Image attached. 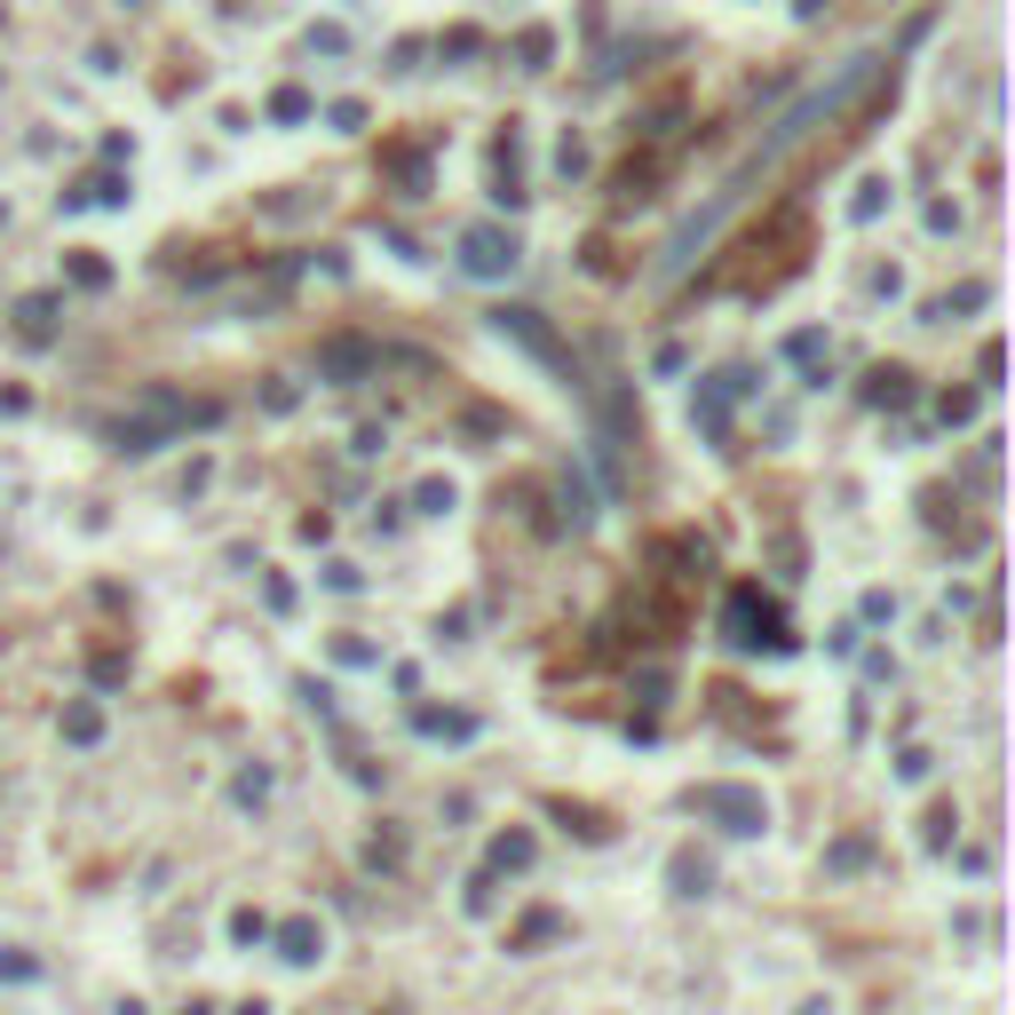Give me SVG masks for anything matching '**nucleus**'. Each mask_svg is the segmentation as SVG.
Here are the masks:
<instances>
[{"label":"nucleus","mask_w":1015,"mask_h":1015,"mask_svg":"<svg viewBox=\"0 0 1015 1015\" xmlns=\"http://www.w3.org/2000/svg\"><path fill=\"white\" fill-rule=\"evenodd\" d=\"M809 254V207L801 198H777V207L746 230V239L730 247V262L715 270V286H738V294H769V286H786L794 270Z\"/></svg>","instance_id":"f257e3e1"},{"label":"nucleus","mask_w":1015,"mask_h":1015,"mask_svg":"<svg viewBox=\"0 0 1015 1015\" xmlns=\"http://www.w3.org/2000/svg\"><path fill=\"white\" fill-rule=\"evenodd\" d=\"M722 635L738 642V651H794V635H786V619H777V603H769L754 580H738V588L722 595Z\"/></svg>","instance_id":"f03ea898"},{"label":"nucleus","mask_w":1015,"mask_h":1015,"mask_svg":"<svg viewBox=\"0 0 1015 1015\" xmlns=\"http://www.w3.org/2000/svg\"><path fill=\"white\" fill-rule=\"evenodd\" d=\"M683 809H691V818H706V825H722V833H738V841H754L769 825L762 786H722V777H715V786H691Z\"/></svg>","instance_id":"7ed1b4c3"},{"label":"nucleus","mask_w":1015,"mask_h":1015,"mask_svg":"<svg viewBox=\"0 0 1015 1015\" xmlns=\"http://www.w3.org/2000/svg\"><path fill=\"white\" fill-rule=\"evenodd\" d=\"M516 262H524L516 230H500V223H477V230H460V270H468V278H508Z\"/></svg>","instance_id":"20e7f679"},{"label":"nucleus","mask_w":1015,"mask_h":1015,"mask_svg":"<svg viewBox=\"0 0 1015 1015\" xmlns=\"http://www.w3.org/2000/svg\"><path fill=\"white\" fill-rule=\"evenodd\" d=\"M492 326L508 333V342H524L539 365H556V374L563 381H580V365H571V350L556 342V333H548V318H539V310H492Z\"/></svg>","instance_id":"39448f33"},{"label":"nucleus","mask_w":1015,"mask_h":1015,"mask_svg":"<svg viewBox=\"0 0 1015 1015\" xmlns=\"http://www.w3.org/2000/svg\"><path fill=\"white\" fill-rule=\"evenodd\" d=\"M365 365H374V342H357V333H333V342L318 350V374L326 381H357Z\"/></svg>","instance_id":"423d86ee"},{"label":"nucleus","mask_w":1015,"mask_h":1015,"mask_svg":"<svg viewBox=\"0 0 1015 1015\" xmlns=\"http://www.w3.org/2000/svg\"><path fill=\"white\" fill-rule=\"evenodd\" d=\"M326 953V936H318V921H286L278 928V960H294V968H310Z\"/></svg>","instance_id":"0eeeda50"},{"label":"nucleus","mask_w":1015,"mask_h":1015,"mask_svg":"<svg viewBox=\"0 0 1015 1015\" xmlns=\"http://www.w3.org/2000/svg\"><path fill=\"white\" fill-rule=\"evenodd\" d=\"M64 738H72V746H95V738H104V706H95V698L64 706Z\"/></svg>","instance_id":"6e6552de"},{"label":"nucleus","mask_w":1015,"mask_h":1015,"mask_svg":"<svg viewBox=\"0 0 1015 1015\" xmlns=\"http://www.w3.org/2000/svg\"><path fill=\"white\" fill-rule=\"evenodd\" d=\"M532 857H539L532 833H500V841H492V873H524Z\"/></svg>","instance_id":"1a4fd4ad"},{"label":"nucleus","mask_w":1015,"mask_h":1015,"mask_svg":"<svg viewBox=\"0 0 1015 1015\" xmlns=\"http://www.w3.org/2000/svg\"><path fill=\"white\" fill-rule=\"evenodd\" d=\"M421 738H477V715H436V706H421Z\"/></svg>","instance_id":"9d476101"},{"label":"nucleus","mask_w":1015,"mask_h":1015,"mask_svg":"<svg viewBox=\"0 0 1015 1015\" xmlns=\"http://www.w3.org/2000/svg\"><path fill=\"white\" fill-rule=\"evenodd\" d=\"M563 921H556V912H524V921H516V936H508V953H532V944H548Z\"/></svg>","instance_id":"9b49d317"},{"label":"nucleus","mask_w":1015,"mask_h":1015,"mask_svg":"<svg viewBox=\"0 0 1015 1015\" xmlns=\"http://www.w3.org/2000/svg\"><path fill=\"white\" fill-rule=\"evenodd\" d=\"M865 397H873V404H904V397H912V374H904V365H881Z\"/></svg>","instance_id":"f8f14e48"},{"label":"nucleus","mask_w":1015,"mask_h":1015,"mask_svg":"<svg viewBox=\"0 0 1015 1015\" xmlns=\"http://www.w3.org/2000/svg\"><path fill=\"white\" fill-rule=\"evenodd\" d=\"M16 318H24V342H48V333H56V326H48V318H56V301H48V294H32Z\"/></svg>","instance_id":"ddd939ff"},{"label":"nucleus","mask_w":1015,"mask_h":1015,"mask_svg":"<svg viewBox=\"0 0 1015 1015\" xmlns=\"http://www.w3.org/2000/svg\"><path fill=\"white\" fill-rule=\"evenodd\" d=\"M706 881H715L706 857H674V889H683V897H706Z\"/></svg>","instance_id":"4468645a"},{"label":"nucleus","mask_w":1015,"mask_h":1015,"mask_svg":"<svg viewBox=\"0 0 1015 1015\" xmlns=\"http://www.w3.org/2000/svg\"><path fill=\"white\" fill-rule=\"evenodd\" d=\"M865 857H873V841H865V833H849V841H833V849H825V865H833V873H857Z\"/></svg>","instance_id":"2eb2a0df"},{"label":"nucleus","mask_w":1015,"mask_h":1015,"mask_svg":"<svg viewBox=\"0 0 1015 1015\" xmlns=\"http://www.w3.org/2000/svg\"><path fill=\"white\" fill-rule=\"evenodd\" d=\"M953 833H960V809H953V801H936V809H928V849H944Z\"/></svg>","instance_id":"dca6fc26"},{"label":"nucleus","mask_w":1015,"mask_h":1015,"mask_svg":"<svg viewBox=\"0 0 1015 1015\" xmlns=\"http://www.w3.org/2000/svg\"><path fill=\"white\" fill-rule=\"evenodd\" d=\"M413 508H421V516H445V508H453V484H445V477H429V484L413 492Z\"/></svg>","instance_id":"f3484780"},{"label":"nucleus","mask_w":1015,"mask_h":1015,"mask_svg":"<svg viewBox=\"0 0 1015 1015\" xmlns=\"http://www.w3.org/2000/svg\"><path fill=\"white\" fill-rule=\"evenodd\" d=\"M88 674H95V683H104V691H112V683H119V674H127V651H95V659H88Z\"/></svg>","instance_id":"a211bd4d"},{"label":"nucleus","mask_w":1015,"mask_h":1015,"mask_svg":"<svg viewBox=\"0 0 1015 1015\" xmlns=\"http://www.w3.org/2000/svg\"><path fill=\"white\" fill-rule=\"evenodd\" d=\"M0 976H9V984H32V976H41V960H32V953H0Z\"/></svg>","instance_id":"6ab92c4d"},{"label":"nucleus","mask_w":1015,"mask_h":1015,"mask_svg":"<svg viewBox=\"0 0 1015 1015\" xmlns=\"http://www.w3.org/2000/svg\"><path fill=\"white\" fill-rule=\"evenodd\" d=\"M230 936H239V944H262V936H270V921H262V912H239V921H230Z\"/></svg>","instance_id":"aec40b11"},{"label":"nucleus","mask_w":1015,"mask_h":1015,"mask_svg":"<svg viewBox=\"0 0 1015 1015\" xmlns=\"http://www.w3.org/2000/svg\"><path fill=\"white\" fill-rule=\"evenodd\" d=\"M262 794H270V769H247V777H239V801H247V809H254V801H262Z\"/></svg>","instance_id":"412c9836"}]
</instances>
